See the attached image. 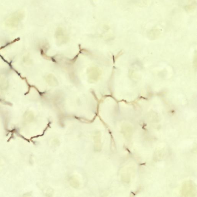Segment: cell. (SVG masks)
Masks as SVG:
<instances>
[{
	"label": "cell",
	"instance_id": "6da1fadb",
	"mask_svg": "<svg viewBox=\"0 0 197 197\" xmlns=\"http://www.w3.org/2000/svg\"><path fill=\"white\" fill-rule=\"evenodd\" d=\"M56 37L58 40H60L64 41L65 40H67L68 37L67 36L64 30L63 29L62 27H58L56 31Z\"/></svg>",
	"mask_w": 197,
	"mask_h": 197
},
{
	"label": "cell",
	"instance_id": "7a4b0ae2",
	"mask_svg": "<svg viewBox=\"0 0 197 197\" xmlns=\"http://www.w3.org/2000/svg\"><path fill=\"white\" fill-rule=\"evenodd\" d=\"M88 73L89 78L91 81H97L100 76V72L98 69L94 68L90 69Z\"/></svg>",
	"mask_w": 197,
	"mask_h": 197
}]
</instances>
